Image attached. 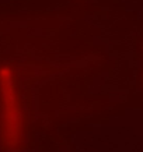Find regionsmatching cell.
Returning <instances> with one entry per match:
<instances>
[{"mask_svg":"<svg viewBox=\"0 0 143 152\" xmlns=\"http://www.w3.org/2000/svg\"><path fill=\"white\" fill-rule=\"evenodd\" d=\"M0 88H1L3 110H4V140L9 147H14L20 138L21 116L11 83V71L6 67L0 70Z\"/></svg>","mask_w":143,"mask_h":152,"instance_id":"obj_1","label":"cell"}]
</instances>
